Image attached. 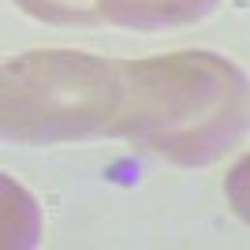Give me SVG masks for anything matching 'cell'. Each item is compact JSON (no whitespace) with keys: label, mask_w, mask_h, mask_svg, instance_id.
Listing matches in <instances>:
<instances>
[{"label":"cell","mask_w":250,"mask_h":250,"mask_svg":"<svg viewBox=\"0 0 250 250\" xmlns=\"http://www.w3.org/2000/svg\"><path fill=\"white\" fill-rule=\"evenodd\" d=\"M135 67L127 142L198 168L224 157L250 131V79L217 52H168Z\"/></svg>","instance_id":"6da1fadb"},{"label":"cell","mask_w":250,"mask_h":250,"mask_svg":"<svg viewBox=\"0 0 250 250\" xmlns=\"http://www.w3.org/2000/svg\"><path fill=\"white\" fill-rule=\"evenodd\" d=\"M26 15L60 26H127V30H165L198 22L220 0H15Z\"/></svg>","instance_id":"3957f363"},{"label":"cell","mask_w":250,"mask_h":250,"mask_svg":"<svg viewBox=\"0 0 250 250\" xmlns=\"http://www.w3.org/2000/svg\"><path fill=\"white\" fill-rule=\"evenodd\" d=\"M224 194H228L231 209L250 224V153L228 172V179H224Z\"/></svg>","instance_id":"277c9868"},{"label":"cell","mask_w":250,"mask_h":250,"mask_svg":"<svg viewBox=\"0 0 250 250\" xmlns=\"http://www.w3.org/2000/svg\"><path fill=\"white\" fill-rule=\"evenodd\" d=\"M135 108L131 60L75 49H34L4 67L0 127L22 146L127 138Z\"/></svg>","instance_id":"7a4b0ae2"}]
</instances>
